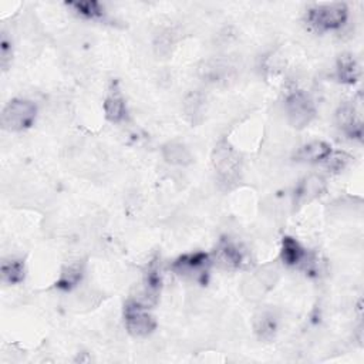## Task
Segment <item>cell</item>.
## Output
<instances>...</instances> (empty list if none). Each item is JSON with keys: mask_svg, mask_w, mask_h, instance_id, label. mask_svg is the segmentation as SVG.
<instances>
[{"mask_svg": "<svg viewBox=\"0 0 364 364\" xmlns=\"http://www.w3.org/2000/svg\"><path fill=\"white\" fill-rule=\"evenodd\" d=\"M69 6L80 16L87 19H97L103 16V8L99 2H76L69 4Z\"/></svg>", "mask_w": 364, "mask_h": 364, "instance_id": "obj_21", "label": "cell"}, {"mask_svg": "<svg viewBox=\"0 0 364 364\" xmlns=\"http://www.w3.org/2000/svg\"><path fill=\"white\" fill-rule=\"evenodd\" d=\"M347 6L344 4H330L313 6L307 12V23L317 31L340 29L347 20Z\"/></svg>", "mask_w": 364, "mask_h": 364, "instance_id": "obj_3", "label": "cell"}, {"mask_svg": "<svg viewBox=\"0 0 364 364\" xmlns=\"http://www.w3.org/2000/svg\"><path fill=\"white\" fill-rule=\"evenodd\" d=\"M201 76L205 81L219 84L231 78L232 67L223 60H209L200 69Z\"/></svg>", "mask_w": 364, "mask_h": 364, "instance_id": "obj_13", "label": "cell"}, {"mask_svg": "<svg viewBox=\"0 0 364 364\" xmlns=\"http://www.w3.org/2000/svg\"><path fill=\"white\" fill-rule=\"evenodd\" d=\"M162 158L167 164L174 167H188L194 162L190 148L178 141H169L162 147Z\"/></svg>", "mask_w": 364, "mask_h": 364, "instance_id": "obj_10", "label": "cell"}, {"mask_svg": "<svg viewBox=\"0 0 364 364\" xmlns=\"http://www.w3.org/2000/svg\"><path fill=\"white\" fill-rule=\"evenodd\" d=\"M212 165L219 179L225 184L235 182L242 171L241 154L227 141H219L212 151Z\"/></svg>", "mask_w": 364, "mask_h": 364, "instance_id": "obj_1", "label": "cell"}, {"mask_svg": "<svg viewBox=\"0 0 364 364\" xmlns=\"http://www.w3.org/2000/svg\"><path fill=\"white\" fill-rule=\"evenodd\" d=\"M209 265V256L206 253L197 252L191 255H184L176 259L172 265V269L179 276L188 278L195 282H204L208 275Z\"/></svg>", "mask_w": 364, "mask_h": 364, "instance_id": "obj_6", "label": "cell"}, {"mask_svg": "<svg viewBox=\"0 0 364 364\" xmlns=\"http://www.w3.org/2000/svg\"><path fill=\"white\" fill-rule=\"evenodd\" d=\"M37 117V107L33 102L15 99L6 104L2 111V127L10 132H19L30 128Z\"/></svg>", "mask_w": 364, "mask_h": 364, "instance_id": "obj_2", "label": "cell"}, {"mask_svg": "<svg viewBox=\"0 0 364 364\" xmlns=\"http://www.w3.org/2000/svg\"><path fill=\"white\" fill-rule=\"evenodd\" d=\"M276 330H278V322H276L275 316H273L272 313L265 312L256 317L255 332L260 340H265V342L272 340L273 337H275Z\"/></svg>", "mask_w": 364, "mask_h": 364, "instance_id": "obj_19", "label": "cell"}, {"mask_svg": "<svg viewBox=\"0 0 364 364\" xmlns=\"http://www.w3.org/2000/svg\"><path fill=\"white\" fill-rule=\"evenodd\" d=\"M330 154H332V147L328 143L312 141L303 146L296 153V158L298 161H304V162H318V161H325Z\"/></svg>", "mask_w": 364, "mask_h": 364, "instance_id": "obj_14", "label": "cell"}, {"mask_svg": "<svg viewBox=\"0 0 364 364\" xmlns=\"http://www.w3.org/2000/svg\"><path fill=\"white\" fill-rule=\"evenodd\" d=\"M304 255H306L304 249L300 246V244L296 239H293L290 237L284 238L281 258H282L285 265L295 266L304 259Z\"/></svg>", "mask_w": 364, "mask_h": 364, "instance_id": "obj_20", "label": "cell"}, {"mask_svg": "<svg viewBox=\"0 0 364 364\" xmlns=\"http://www.w3.org/2000/svg\"><path fill=\"white\" fill-rule=\"evenodd\" d=\"M124 321H125V328H127L128 333L135 337L148 336L157 328L155 318L148 312V307L139 303L136 300H130L125 304Z\"/></svg>", "mask_w": 364, "mask_h": 364, "instance_id": "obj_4", "label": "cell"}, {"mask_svg": "<svg viewBox=\"0 0 364 364\" xmlns=\"http://www.w3.org/2000/svg\"><path fill=\"white\" fill-rule=\"evenodd\" d=\"M285 110H286L288 122L296 130H303L304 127H307L316 115V108L313 102L304 91L300 90L293 91L292 94L288 96L285 103Z\"/></svg>", "mask_w": 364, "mask_h": 364, "instance_id": "obj_5", "label": "cell"}, {"mask_svg": "<svg viewBox=\"0 0 364 364\" xmlns=\"http://www.w3.org/2000/svg\"><path fill=\"white\" fill-rule=\"evenodd\" d=\"M0 49H2V66L6 70L8 63H9L10 57H12V46H10L9 40L5 36L2 38V46H0Z\"/></svg>", "mask_w": 364, "mask_h": 364, "instance_id": "obj_23", "label": "cell"}, {"mask_svg": "<svg viewBox=\"0 0 364 364\" xmlns=\"http://www.w3.org/2000/svg\"><path fill=\"white\" fill-rule=\"evenodd\" d=\"M2 281L8 285H18L24 281V263L20 259H9L2 263Z\"/></svg>", "mask_w": 364, "mask_h": 364, "instance_id": "obj_17", "label": "cell"}, {"mask_svg": "<svg viewBox=\"0 0 364 364\" xmlns=\"http://www.w3.org/2000/svg\"><path fill=\"white\" fill-rule=\"evenodd\" d=\"M336 121L340 128H343L350 136H361V122L357 120V111L354 104L344 103L336 113Z\"/></svg>", "mask_w": 364, "mask_h": 364, "instance_id": "obj_12", "label": "cell"}, {"mask_svg": "<svg viewBox=\"0 0 364 364\" xmlns=\"http://www.w3.org/2000/svg\"><path fill=\"white\" fill-rule=\"evenodd\" d=\"M206 111V99L201 91H190L184 99V114L192 125H198L204 121Z\"/></svg>", "mask_w": 364, "mask_h": 364, "instance_id": "obj_9", "label": "cell"}, {"mask_svg": "<svg viewBox=\"0 0 364 364\" xmlns=\"http://www.w3.org/2000/svg\"><path fill=\"white\" fill-rule=\"evenodd\" d=\"M83 276H84V263L83 262L70 263L62 270L60 278L57 281V288L63 290H70L81 282Z\"/></svg>", "mask_w": 364, "mask_h": 364, "instance_id": "obj_15", "label": "cell"}, {"mask_svg": "<svg viewBox=\"0 0 364 364\" xmlns=\"http://www.w3.org/2000/svg\"><path fill=\"white\" fill-rule=\"evenodd\" d=\"M325 161L328 162L329 169L340 171V169H343L344 165L347 164L349 155H346V154H343V153H337V154H333V153H332Z\"/></svg>", "mask_w": 364, "mask_h": 364, "instance_id": "obj_22", "label": "cell"}, {"mask_svg": "<svg viewBox=\"0 0 364 364\" xmlns=\"http://www.w3.org/2000/svg\"><path fill=\"white\" fill-rule=\"evenodd\" d=\"M244 251L230 241H223L216 251V262L225 269H239L244 265Z\"/></svg>", "mask_w": 364, "mask_h": 364, "instance_id": "obj_8", "label": "cell"}, {"mask_svg": "<svg viewBox=\"0 0 364 364\" xmlns=\"http://www.w3.org/2000/svg\"><path fill=\"white\" fill-rule=\"evenodd\" d=\"M179 40V31L175 27L161 29L154 38V52L160 59H167L172 55Z\"/></svg>", "mask_w": 364, "mask_h": 364, "instance_id": "obj_11", "label": "cell"}, {"mask_svg": "<svg viewBox=\"0 0 364 364\" xmlns=\"http://www.w3.org/2000/svg\"><path fill=\"white\" fill-rule=\"evenodd\" d=\"M325 188H326L325 181L321 176L312 175L302 182V186L299 187V192H298V200L300 202H309L317 197H321L322 192L325 191Z\"/></svg>", "mask_w": 364, "mask_h": 364, "instance_id": "obj_16", "label": "cell"}, {"mask_svg": "<svg viewBox=\"0 0 364 364\" xmlns=\"http://www.w3.org/2000/svg\"><path fill=\"white\" fill-rule=\"evenodd\" d=\"M360 67L351 55H344L337 63V77L344 84H354L358 80Z\"/></svg>", "mask_w": 364, "mask_h": 364, "instance_id": "obj_18", "label": "cell"}, {"mask_svg": "<svg viewBox=\"0 0 364 364\" xmlns=\"http://www.w3.org/2000/svg\"><path fill=\"white\" fill-rule=\"evenodd\" d=\"M104 114H106V118L111 122H120L127 115L125 99L117 83L111 84L108 94L104 100Z\"/></svg>", "mask_w": 364, "mask_h": 364, "instance_id": "obj_7", "label": "cell"}]
</instances>
